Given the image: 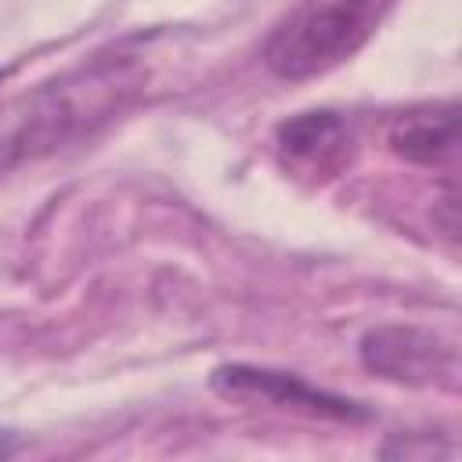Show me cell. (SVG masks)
Listing matches in <instances>:
<instances>
[{
    "mask_svg": "<svg viewBox=\"0 0 462 462\" xmlns=\"http://www.w3.org/2000/svg\"><path fill=\"white\" fill-rule=\"evenodd\" d=\"M213 386L235 401H263V404L303 411V415L346 419V422L368 419L365 404L339 397V393H328V390H318L292 372H274V368H256V365H220L213 372Z\"/></svg>",
    "mask_w": 462,
    "mask_h": 462,
    "instance_id": "obj_4",
    "label": "cell"
},
{
    "mask_svg": "<svg viewBox=\"0 0 462 462\" xmlns=\"http://www.w3.org/2000/svg\"><path fill=\"white\" fill-rule=\"evenodd\" d=\"M390 148L393 155L419 162V166H437L455 159L458 152V108L455 105H433V108H415L401 116L390 126Z\"/></svg>",
    "mask_w": 462,
    "mask_h": 462,
    "instance_id": "obj_6",
    "label": "cell"
},
{
    "mask_svg": "<svg viewBox=\"0 0 462 462\" xmlns=\"http://www.w3.org/2000/svg\"><path fill=\"white\" fill-rule=\"evenodd\" d=\"M361 365L404 386H455V343L419 325H379L361 336Z\"/></svg>",
    "mask_w": 462,
    "mask_h": 462,
    "instance_id": "obj_3",
    "label": "cell"
},
{
    "mask_svg": "<svg viewBox=\"0 0 462 462\" xmlns=\"http://www.w3.org/2000/svg\"><path fill=\"white\" fill-rule=\"evenodd\" d=\"M11 448H14V444H7V440H4V437H0V455H7V451H11Z\"/></svg>",
    "mask_w": 462,
    "mask_h": 462,
    "instance_id": "obj_7",
    "label": "cell"
},
{
    "mask_svg": "<svg viewBox=\"0 0 462 462\" xmlns=\"http://www.w3.org/2000/svg\"><path fill=\"white\" fill-rule=\"evenodd\" d=\"M141 87V76L130 61H94L90 69H79L58 83H51L32 112L25 116V126L18 134V152H51L65 141L90 134L97 123L116 116L123 101Z\"/></svg>",
    "mask_w": 462,
    "mask_h": 462,
    "instance_id": "obj_2",
    "label": "cell"
},
{
    "mask_svg": "<svg viewBox=\"0 0 462 462\" xmlns=\"http://www.w3.org/2000/svg\"><path fill=\"white\" fill-rule=\"evenodd\" d=\"M278 159L300 177H332L350 152V130L336 112H300L274 130Z\"/></svg>",
    "mask_w": 462,
    "mask_h": 462,
    "instance_id": "obj_5",
    "label": "cell"
},
{
    "mask_svg": "<svg viewBox=\"0 0 462 462\" xmlns=\"http://www.w3.org/2000/svg\"><path fill=\"white\" fill-rule=\"evenodd\" d=\"M393 0H307L267 40L263 61L282 79H314L354 58Z\"/></svg>",
    "mask_w": 462,
    "mask_h": 462,
    "instance_id": "obj_1",
    "label": "cell"
}]
</instances>
